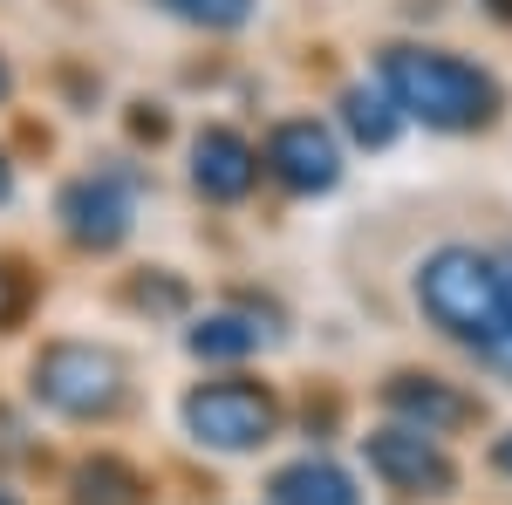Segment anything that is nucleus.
Listing matches in <instances>:
<instances>
[{
  "label": "nucleus",
  "mask_w": 512,
  "mask_h": 505,
  "mask_svg": "<svg viewBox=\"0 0 512 505\" xmlns=\"http://www.w3.org/2000/svg\"><path fill=\"white\" fill-rule=\"evenodd\" d=\"M417 301L444 335L485 349L492 335L512 328V280L499 260H485L478 246H437L417 267Z\"/></svg>",
  "instance_id": "nucleus-1"
},
{
  "label": "nucleus",
  "mask_w": 512,
  "mask_h": 505,
  "mask_svg": "<svg viewBox=\"0 0 512 505\" xmlns=\"http://www.w3.org/2000/svg\"><path fill=\"white\" fill-rule=\"evenodd\" d=\"M383 89L396 96V110L424 117L431 130H478L499 117V82L444 48H390Z\"/></svg>",
  "instance_id": "nucleus-2"
},
{
  "label": "nucleus",
  "mask_w": 512,
  "mask_h": 505,
  "mask_svg": "<svg viewBox=\"0 0 512 505\" xmlns=\"http://www.w3.org/2000/svg\"><path fill=\"white\" fill-rule=\"evenodd\" d=\"M35 396L62 417H110L123 403V362L96 342H55L35 355Z\"/></svg>",
  "instance_id": "nucleus-3"
},
{
  "label": "nucleus",
  "mask_w": 512,
  "mask_h": 505,
  "mask_svg": "<svg viewBox=\"0 0 512 505\" xmlns=\"http://www.w3.org/2000/svg\"><path fill=\"white\" fill-rule=\"evenodd\" d=\"M280 410L260 383H205L185 396V430L205 451H260L274 437Z\"/></svg>",
  "instance_id": "nucleus-4"
},
{
  "label": "nucleus",
  "mask_w": 512,
  "mask_h": 505,
  "mask_svg": "<svg viewBox=\"0 0 512 505\" xmlns=\"http://www.w3.org/2000/svg\"><path fill=\"white\" fill-rule=\"evenodd\" d=\"M362 451H369V471L396 485V492H424V499H444L451 485H458V465L444 458V444H437L431 430L417 424H383L362 437Z\"/></svg>",
  "instance_id": "nucleus-5"
},
{
  "label": "nucleus",
  "mask_w": 512,
  "mask_h": 505,
  "mask_svg": "<svg viewBox=\"0 0 512 505\" xmlns=\"http://www.w3.org/2000/svg\"><path fill=\"white\" fill-rule=\"evenodd\" d=\"M55 219H62V233L89 246V253H110L130 239V192H123L117 178H76L69 192L55 198Z\"/></svg>",
  "instance_id": "nucleus-6"
},
{
  "label": "nucleus",
  "mask_w": 512,
  "mask_h": 505,
  "mask_svg": "<svg viewBox=\"0 0 512 505\" xmlns=\"http://www.w3.org/2000/svg\"><path fill=\"white\" fill-rule=\"evenodd\" d=\"M267 171H274L287 192H328V185L342 178V144H335V130H321L315 117H294V123L274 130Z\"/></svg>",
  "instance_id": "nucleus-7"
},
{
  "label": "nucleus",
  "mask_w": 512,
  "mask_h": 505,
  "mask_svg": "<svg viewBox=\"0 0 512 505\" xmlns=\"http://www.w3.org/2000/svg\"><path fill=\"white\" fill-rule=\"evenodd\" d=\"M383 403H390L396 424H417V430H431V437H444V430H465V424L478 417V403H472L458 383H444V376H417V369L390 376V383H383Z\"/></svg>",
  "instance_id": "nucleus-8"
},
{
  "label": "nucleus",
  "mask_w": 512,
  "mask_h": 505,
  "mask_svg": "<svg viewBox=\"0 0 512 505\" xmlns=\"http://www.w3.org/2000/svg\"><path fill=\"white\" fill-rule=\"evenodd\" d=\"M192 178L205 198H246L253 178H260V157L239 130H198L192 144Z\"/></svg>",
  "instance_id": "nucleus-9"
},
{
  "label": "nucleus",
  "mask_w": 512,
  "mask_h": 505,
  "mask_svg": "<svg viewBox=\"0 0 512 505\" xmlns=\"http://www.w3.org/2000/svg\"><path fill=\"white\" fill-rule=\"evenodd\" d=\"M274 499L280 505H355V485L342 465L328 458H294L274 471Z\"/></svg>",
  "instance_id": "nucleus-10"
},
{
  "label": "nucleus",
  "mask_w": 512,
  "mask_h": 505,
  "mask_svg": "<svg viewBox=\"0 0 512 505\" xmlns=\"http://www.w3.org/2000/svg\"><path fill=\"white\" fill-rule=\"evenodd\" d=\"M69 492H76V505H144L151 499V485L123 465V458H82Z\"/></svg>",
  "instance_id": "nucleus-11"
},
{
  "label": "nucleus",
  "mask_w": 512,
  "mask_h": 505,
  "mask_svg": "<svg viewBox=\"0 0 512 505\" xmlns=\"http://www.w3.org/2000/svg\"><path fill=\"white\" fill-rule=\"evenodd\" d=\"M342 123L355 130V144L383 151L396 137V96L390 89H349V96H342Z\"/></svg>",
  "instance_id": "nucleus-12"
},
{
  "label": "nucleus",
  "mask_w": 512,
  "mask_h": 505,
  "mask_svg": "<svg viewBox=\"0 0 512 505\" xmlns=\"http://www.w3.org/2000/svg\"><path fill=\"white\" fill-rule=\"evenodd\" d=\"M185 342H192V355H205V362H233V355L260 349V328H253V321H239V314H205Z\"/></svg>",
  "instance_id": "nucleus-13"
},
{
  "label": "nucleus",
  "mask_w": 512,
  "mask_h": 505,
  "mask_svg": "<svg viewBox=\"0 0 512 505\" xmlns=\"http://www.w3.org/2000/svg\"><path fill=\"white\" fill-rule=\"evenodd\" d=\"M164 14H178L192 28H246L253 21V0H164Z\"/></svg>",
  "instance_id": "nucleus-14"
},
{
  "label": "nucleus",
  "mask_w": 512,
  "mask_h": 505,
  "mask_svg": "<svg viewBox=\"0 0 512 505\" xmlns=\"http://www.w3.org/2000/svg\"><path fill=\"white\" fill-rule=\"evenodd\" d=\"M14 314H21V280H14V273L0 267V328H7Z\"/></svg>",
  "instance_id": "nucleus-15"
},
{
  "label": "nucleus",
  "mask_w": 512,
  "mask_h": 505,
  "mask_svg": "<svg viewBox=\"0 0 512 505\" xmlns=\"http://www.w3.org/2000/svg\"><path fill=\"white\" fill-rule=\"evenodd\" d=\"M478 355H485V362H492L499 376H512V328H506V335H492V342H485Z\"/></svg>",
  "instance_id": "nucleus-16"
},
{
  "label": "nucleus",
  "mask_w": 512,
  "mask_h": 505,
  "mask_svg": "<svg viewBox=\"0 0 512 505\" xmlns=\"http://www.w3.org/2000/svg\"><path fill=\"white\" fill-rule=\"evenodd\" d=\"M492 465H499V471H506V478H512V430H506V437H499V444H492Z\"/></svg>",
  "instance_id": "nucleus-17"
},
{
  "label": "nucleus",
  "mask_w": 512,
  "mask_h": 505,
  "mask_svg": "<svg viewBox=\"0 0 512 505\" xmlns=\"http://www.w3.org/2000/svg\"><path fill=\"white\" fill-rule=\"evenodd\" d=\"M7 192H14V164H7V151H0V205H7Z\"/></svg>",
  "instance_id": "nucleus-18"
},
{
  "label": "nucleus",
  "mask_w": 512,
  "mask_h": 505,
  "mask_svg": "<svg viewBox=\"0 0 512 505\" xmlns=\"http://www.w3.org/2000/svg\"><path fill=\"white\" fill-rule=\"evenodd\" d=\"M7 89H14V76H7V62H0V103H7Z\"/></svg>",
  "instance_id": "nucleus-19"
},
{
  "label": "nucleus",
  "mask_w": 512,
  "mask_h": 505,
  "mask_svg": "<svg viewBox=\"0 0 512 505\" xmlns=\"http://www.w3.org/2000/svg\"><path fill=\"white\" fill-rule=\"evenodd\" d=\"M492 7H499V14H512V0H492Z\"/></svg>",
  "instance_id": "nucleus-20"
},
{
  "label": "nucleus",
  "mask_w": 512,
  "mask_h": 505,
  "mask_svg": "<svg viewBox=\"0 0 512 505\" xmlns=\"http://www.w3.org/2000/svg\"><path fill=\"white\" fill-rule=\"evenodd\" d=\"M0 505H14V492H0Z\"/></svg>",
  "instance_id": "nucleus-21"
},
{
  "label": "nucleus",
  "mask_w": 512,
  "mask_h": 505,
  "mask_svg": "<svg viewBox=\"0 0 512 505\" xmlns=\"http://www.w3.org/2000/svg\"><path fill=\"white\" fill-rule=\"evenodd\" d=\"M506 280H512V267H506Z\"/></svg>",
  "instance_id": "nucleus-22"
}]
</instances>
